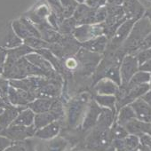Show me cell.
Instances as JSON below:
<instances>
[{
    "label": "cell",
    "instance_id": "cell-1",
    "mask_svg": "<svg viewBox=\"0 0 151 151\" xmlns=\"http://www.w3.org/2000/svg\"><path fill=\"white\" fill-rule=\"evenodd\" d=\"M93 98V93L91 94V93L87 91H83L69 99L65 104L66 116L62 127L70 129L79 128Z\"/></svg>",
    "mask_w": 151,
    "mask_h": 151
},
{
    "label": "cell",
    "instance_id": "cell-2",
    "mask_svg": "<svg viewBox=\"0 0 151 151\" xmlns=\"http://www.w3.org/2000/svg\"><path fill=\"white\" fill-rule=\"evenodd\" d=\"M45 77L46 74L39 68L29 62L26 57H23L18 60H7L6 63L5 70L2 77L9 80L23 79L29 77Z\"/></svg>",
    "mask_w": 151,
    "mask_h": 151
},
{
    "label": "cell",
    "instance_id": "cell-3",
    "mask_svg": "<svg viewBox=\"0 0 151 151\" xmlns=\"http://www.w3.org/2000/svg\"><path fill=\"white\" fill-rule=\"evenodd\" d=\"M150 31L151 22L149 19L144 15L134 23L128 37L124 42L121 48L126 54H136L140 45Z\"/></svg>",
    "mask_w": 151,
    "mask_h": 151
},
{
    "label": "cell",
    "instance_id": "cell-4",
    "mask_svg": "<svg viewBox=\"0 0 151 151\" xmlns=\"http://www.w3.org/2000/svg\"><path fill=\"white\" fill-rule=\"evenodd\" d=\"M113 140L111 128L104 129L94 126L86 135L83 146L84 148L90 151H107L111 147Z\"/></svg>",
    "mask_w": 151,
    "mask_h": 151
},
{
    "label": "cell",
    "instance_id": "cell-5",
    "mask_svg": "<svg viewBox=\"0 0 151 151\" xmlns=\"http://www.w3.org/2000/svg\"><path fill=\"white\" fill-rule=\"evenodd\" d=\"M73 18L78 25L82 24H101L103 23L107 18L106 6L98 9H93L86 4H79L76 9Z\"/></svg>",
    "mask_w": 151,
    "mask_h": 151
},
{
    "label": "cell",
    "instance_id": "cell-6",
    "mask_svg": "<svg viewBox=\"0 0 151 151\" xmlns=\"http://www.w3.org/2000/svg\"><path fill=\"white\" fill-rule=\"evenodd\" d=\"M76 57L78 60L80 68L78 72L74 75H78L83 78H87L89 77L92 78L97 66L103 57V54L93 52L81 47L76 54Z\"/></svg>",
    "mask_w": 151,
    "mask_h": 151
},
{
    "label": "cell",
    "instance_id": "cell-7",
    "mask_svg": "<svg viewBox=\"0 0 151 151\" xmlns=\"http://www.w3.org/2000/svg\"><path fill=\"white\" fill-rule=\"evenodd\" d=\"M106 8H107V18L102 24L104 28V35L109 40L112 38L118 27L125 20H127V18L124 14L122 6H110L107 4Z\"/></svg>",
    "mask_w": 151,
    "mask_h": 151
},
{
    "label": "cell",
    "instance_id": "cell-8",
    "mask_svg": "<svg viewBox=\"0 0 151 151\" xmlns=\"http://www.w3.org/2000/svg\"><path fill=\"white\" fill-rule=\"evenodd\" d=\"M22 44L23 40L14 32L12 22H5L0 23V48L9 50L18 47Z\"/></svg>",
    "mask_w": 151,
    "mask_h": 151
},
{
    "label": "cell",
    "instance_id": "cell-9",
    "mask_svg": "<svg viewBox=\"0 0 151 151\" xmlns=\"http://www.w3.org/2000/svg\"><path fill=\"white\" fill-rule=\"evenodd\" d=\"M73 37L80 44L92 40L97 37L104 35L103 24H82L77 26L73 32Z\"/></svg>",
    "mask_w": 151,
    "mask_h": 151
},
{
    "label": "cell",
    "instance_id": "cell-10",
    "mask_svg": "<svg viewBox=\"0 0 151 151\" xmlns=\"http://www.w3.org/2000/svg\"><path fill=\"white\" fill-rule=\"evenodd\" d=\"M12 26L16 35L22 40L29 37H41V34L36 25L24 15L13 21Z\"/></svg>",
    "mask_w": 151,
    "mask_h": 151
},
{
    "label": "cell",
    "instance_id": "cell-11",
    "mask_svg": "<svg viewBox=\"0 0 151 151\" xmlns=\"http://www.w3.org/2000/svg\"><path fill=\"white\" fill-rule=\"evenodd\" d=\"M37 128L34 124L30 126L11 124L0 132V135L6 137L12 141H21L34 137Z\"/></svg>",
    "mask_w": 151,
    "mask_h": 151
},
{
    "label": "cell",
    "instance_id": "cell-12",
    "mask_svg": "<svg viewBox=\"0 0 151 151\" xmlns=\"http://www.w3.org/2000/svg\"><path fill=\"white\" fill-rule=\"evenodd\" d=\"M136 22L137 21L133 20V19L125 20L118 27V29H116V31L114 34V36L112 37V38L109 40V44H108L106 51L111 52V51H116V50L119 49L123 45V44L126 40V38L128 37V36Z\"/></svg>",
    "mask_w": 151,
    "mask_h": 151
},
{
    "label": "cell",
    "instance_id": "cell-13",
    "mask_svg": "<svg viewBox=\"0 0 151 151\" xmlns=\"http://www.w3.org/2000/svg\"><path fill=\"white\" fill-rule=\"evenodd\" d=\"M121 85H127L132 78L139 70V63L135 54H126L120 64Z\"/></svg>",
    "mask_w": 151,
    "mask_h": 151
},
{
    "label": "cell",
    "instance_id": "cell-14",
    "mask_svg": "<svg viewBox=\"0 0 151 151\" xmlns=\"http://www.w3.org/2000/svg\"><path fill=\"white\" fill-rule=\"evenodd\" d=\"M51 12H52V9L45 0V1H42L37 4L32 9L28 11L24 14V16L29 19L37 28L39 26L48 23L47 18L50 15Z\"/></svg>",
    "mask_w": 151,
    "mask_h": 151
},
{
    "label": "cell",
    "instance_id": "cell-15",
    "mask_svg": "<svg viewBox=\"0 0 151 151\" xmlns=\"http://www.w3.org/2000/svg\"><path fill=\"white\" fill-rule=\"evenodd\" d=\"M101 109H102V108L93 98L89 103L87 110L85 114V116H84L81 125L79 127L83 132L87 134V132H90L96 125L99 116L101 115Z\"/></svg>",
    "mask_w": 151,
    "mask_h": 151
},
{
    "label": "cell",
    "instance_id": "cell-16",
    "mask_svg": "<svg viewBox=\"0 0 151 151\" xmlns=\"http://www.w3.org/2000/svg\"><path fill=\"white\" fill-rule=\"evenodd\" d=\"M25 57L29 62H31L32 64H34L35 66L39 68L41 70H43L46 74L48 78H53V79L63 78L62 76L60 75L54 69L52 65L45 58H44L42 55H40L39 53L34 52H31V53L26 55Z\"/></svg>",
    "mask_w": 151,
    "mask_h": 151
},
{
    "label": "cell",
    "instance_id": "cell-17",
    "mask_svg": "<svg viewBox=\"0 0 151 151\" xmlns=\"http://www.w3.org/2000/svg\"><path fill=\"white\" fill-rule=\"evenodd\" d=\"M70 147L69 142L61 135L51 139H40L37 142V151H66Z\"/></svg>",
    "mask_w": 151,
    "mask_h": 151
},
{
    "label": "cell",
    "instance_id": "cell-18",
    "mask_svg": "<svg viewBox=\"0 0 151 151\" xmlns=\"http://www.w3.org/2000/svg\"><path fill=\"white\" fill-rule=\"evenodd\" d=\"M9 102L14 106L27 107L31 101L36 99V96L27 91L10 86L8 93Z\"/></svg>",
    "mask_w": 151,
    "mask_h": 151
},
{
    "label": "cell",
    "instance_id": "cell-19",
    "mask_svg": "<svg viewBox=\"0 0 151 151\" xmlns=\"http://www.w3.org/2000/svg\"><path fill=\"white\" fill-rule=\"evenodd\" d=\"M122 7L127 19H133L136 21L143 17L147 11L140 0H124Z\"/></svg>",
    "mask_w": 151,
    "mask_h": 151
},
{
    "label": "cell",
    "instance_id": "cell-20",
    "mask_svg": "<svg viewBox=\"0 0 151 151\" xmlns=\"http://www.w3.org/2000/svg\"><path fill=\"white\" fill-rule=\"evenodd\" d=\"M64 124L63 121H54L40 129H37L35 133V138L38 139H51L58 135H60L62 126Z\"/></svg>",
    "mask_w": 151,
    "mask_h": 151
},
{
    "label": "cell",
    "instance_id": "cell-21",
    "mask_svg": "<svg viewBox=\"0 0 151 151\" xmlns=\"http://www.w3.org/2000/svg\"><path fill=\"white\" fill-rule=\"evenodd\" d=\"M118 86L114 81L109 78H101L97 81L92 86L93 94H99V95H116L118 88Z\"/></svg>",
    "mask_w": 151,
    "mask_h": 151
},
{
    "label": "cell",
    "instance_id": "cell-22",
    "mask_svg": "<svg viewBox=\"0 0 151 151\" xmlns=\"http://www.w3.org/2000/svg\"><path fill=\"white\" fill-rule=\"evenodd\" d=\"M25 108L26 107H18L14 105L6 107L3 111L0 113V126H1L2 130L10 126L18 116L19 113Z\"/></svg>",
    "mask_w": 151,
    "mask_h": 151
},
{
    "label": "cell",
    "instance_id": "cell-23",
    "mask_svg": "<svg viewBox=\"0 0 151 151\" xmlns=\"http://www.w3.org/2000/svg\"><path fill=\"white\" fill-rule=\"evenodd\" d=\"M130 105L133 109L137 119L146 123H151V106L142 98L136 100Z\"/></svg>",
    "mask_w": 151,
    "mask_h": 151
},
{
    "label": "cell",
    "instance_id": "cell-24",
    "mask_svg": "<svg viewBox=\"0 0 151 151\" xmlns=\"http://www.w3.org/2000/svg\"><path fill=\"white\" fill-rule=\"evenodd\" d=\"M108 44H109V38L105 35H102L81 44V47L93 52L103 54L107 49Z\"/></svg>",
    "mask_w": 151,
    "mask_h": 151
},
{
    "label": "cell",
    "instance_id": "cell-25",
    "mask_svg": "<svg viewBox=\"0 0 151 151\" xmlns=\"http://www.w3.org/2000/svg\"><path fill=\"white\" fill-rule=\"evenodd\" d=\"M56 99L57 98H37L27 107L29 108L35 114L47 112L52 109Z\"/></svg>",
    "mask_w": 151,
    "mask_h": 151
},
{
    "label": "cell",
    "instance_id": "cell-26",
    "mask_svg": "<svg viewBox=\"0 0 151 151\" xmlns=\"http://www.w3.org/2000/svg\"><path fill=\"white\" fill-rule=\"evenodd\" d=\"M150 123H146L143 121H140L137 118L132 119V121L128 122L124 127L129 132V134L136 135L138 137H140L143 134H146L148 131Z\"/></svg>",
    "mask_w": 151,
    "mask_h": 151
},
{
    "label": "cell",
    "instance_id": "cell-27",
    "mask_svg": "<svg viewBox=\"0 0 151 151\" xmlns=\"http://www.w3.org/2000/svg\"><path fill=\"white\" fill-rule=\"evenodd\" d=\"M36 114L28 107L23 109L14 121L12 124L15 125H22V126H30L34 124Z\"/></svg>",
    "mask_w": 151,
    "mask_h": 151
},
{
    "label": "cell",
    "instance_id": "cell-28",
    "mask_svg": "<svg viewBox=\"0 0 151 151\" xmlns=\"http://www.w3.org/2000/svg\"><path fill=\"white\" fill-rule=\"evenodd\" d=\"M134 118H136V115H135L133 109L132 108L131 105H126V106H124L123 108H121L116 112V122L118 124L124 126L128 122L132 121Z\"/></svg>",
    "mask_w": 151,
    "mask_h": 151
},
{
    "label": "cell",
    "instance_id": "cell-29",
    "mask_svg": "<svg viewBox=\"0 0 151 151\" xmlns=\"http://www.w3.org/2000/svg\"><path fill=\"white\" fill-rule=\"evenodd\" d=\"M34 52L35 51L32 48L26 45L25 44H22L18 47L7 50V59L6 60H12V61L18 60L25 57L26 55H28L31 52Z\"/></svg>",
    "mask_w": 151,
    "mask_h": 151
},
{
    "label": "cell",
    "instance_id": "cell-30",
    "mask_svg": "<svg viewBox=\"0 0 151 151\" xmlns=\"http://www.w3.org/2000/svg\"><path fill=\"white\" fill-rule=\"evenodd\" d=\"M93 100L101 107L116 111V98L115 95L93 94Z\"/></svg>",
    "mask_w": 151,
    "mask_h": 151
},
{
    "label": "cell",
    "instance_id": "cell-31",
    "mask_svg": "<svg viewBox=\"0 0 151 151\" xmlns=\"http://www.w3.org/2000/svg\"><path fill=\"white\" fill-rule=\"evenodd\" d=\"M150 78H151V73L139 69L137 73L134 74V76L132 78V79L127 85L130 86H138V85L149 84Z\"/></svg>",
    "mask_w": 151,
    "mask_h": 151
},
{
    "label": "cell",
    "instance_id": "cell-32",
    "mask_svg": "<svg viewBox=\"0 0 151 151\" xmlns=\"http://www.w3.org/2000/svg\"><path fill=\"white\" fill-rule=\"evenodd\" d=\"M23 44L32 48L34 51L41 50V49H49L50 45L41 37H29L23 40Z\"/></svg>",
    "mask_w": 151,
    "mask_h": 151
},
{
    "label": "cell",
    "instance_id": "cell-33",
    "mask_svg": "<svg viewBox=\"0 0 151 151\" xmlns=\"http://www.w3.org/2000/svg\"><path fill=\"white\" fill-rule=\"evenodd\" d=\"M78 23L76 22V20L72 17H69V18H65L60 25V28H59V32L63 34V35H69V34H72L73 30L77 28Z\"/></svg>",
    "mask_w": 151,
    "mask_h": 151
},
{
    "label": "cell",
    "instance_id": "cell-34",
    "mask_svg": "<svg viewBox=\"0 0 151 151\" xmlns=\"http://www.w3.org/2000/svg\"><path fill=\"white\" fill-rule=\"evenodd\" d=\"M61 6L63 8V17L69 18L72 17L78 6L79 5L76 0H60Z\"/></svg>",
    "mask_w": 151,
    "mask_h": 151
},
{
    "label": "cell",
    "instance_id": "cell-35",
    "mask_svg": "<svg viewBox=\"0 0 151 151\" xmlns=\"http://www.w3.org/2000/svg\"><path fill=\"white\" fill-rule=\"evenodd\" d=\"M32 139H27L21 141H13L4 151H28Z\"/></svg>",
    "mask_w": 151,
    "mask_h": 151
},
{
    "label": "cell",
    "instance_id": "cell-36",
    "mask_svg": "<svg viewBox=\"0 0 151 151\" xmlns=\"http://www.w3.org/2000/svg\"><path fill=\"white\" fill-rule=\"evenodd\" d=\"M111 133L113 136V139H122L129 135V132H127L125 127L118 124L116 122H115L111 127Z\"/></svg>",
    "mask_w": 151,
    "mask_h": 151
},
{
    "label": "cell",
    "instance_id": "cell-37",
    "mask_svg": "<svg viewBox=\"0 0 151 151\" xmlns=\"http://www.w3.org/2000/svg\"><path fill=\"white\" fill-rule=\"evenodd\" d=\"M10 80L6 79L3 77H0V97L4 99L7 103L11 104L9 102L8 99V93H9V88H10Z\"/></svg>",
    "mask_w": 151,
    "mask_h": 151
},
{
    "label": "cell",
    "instance_id": "cell-38",
    "mask_svg": "<svg viewBox=\"0 0 151 151\" xmlns=\"http://www.w3.org/2000/svg\"><path fill=\"white\" fill-rule=\"evenodd\" d=\"M135 55H136L138 61L139 63V66H140L141 64L145 63L146 61L151 60V47L142 50V51H139Z\"/></svg>",
    "mask_w": 151,
    "mask_h": 151
},
{
    "label": "cell",
    "instance_id": "cell-39",
    "mask_svg": "<svg viewBox=\"0 0 151 151\" xmlns=\"http://www.w3.org/2000/svg\"><path fill=\"white\" fill-rule=\"evenodd\" d=\"M7 59V50L0 48V77H2Z\"/></svg>",
    "mask_w": 151,
    "mask_h": 151
},
{
    "label": "cell",
    "instance_id": "cell-40",
    "mask_svg": "<svg viewBox=\"0 0 151 151\" xmlns=\"http://www.w3.org/2000/svg\"><path fill=\"white\" fill-rule=\"evenodd\" d=\"M85 4L91 8L98 9L107 5V0H86Z\"/></svg>",
    "mask_w": 151,
    "mask_h": 151
},
{
    "label": "cell",
    "instance_id": "cell-41",
    "mask_svg": "<svg viewBox=\"0 0 151 151\" xmlns=\"http://www.w3.org/2000/svg\"><path fill=\"white\" fill-rule=\"evenodd\" d=\"M151 47V31L148 33V35L146 37V38L144 39V41L142 42V44L140 45L139 48V51H142V50H145V49H147V48H150Z\"/></svg>",
    "mask_w": 151,
    "mask_h": 151
},
{
    "label": "cell",
    "instance_id": "cell-42",
    "mask_svg": "<svg viewBox=\"0 0 151 151\" xmlns=\"http://www.w3.org/2000/svg\"><path fill=\"white\" fill-rule=\"evenodd\" d=\"M12 142L13 141L7 139L6 137L0 135V151H4L8 146L11 145Z\"/></svg>",
    "mask_w": 151,
    "mask_h": 151
},
{
    "label": "cell",
    "instance_id": "cell-43",
    "mask_svg": "<svg viewBox=\"0 0 151 151\" xmlns=\"http://www.w3.org/2000/svg\"><path fill=\"white\" fill-rule=\"evenodd\" d=\"M139 139H140V143L147 146L148 148L151 149V135L149 134H143L139 137Z\"/></svg>",
    "mask_w": 151,
    "mask_h": 151
},
{
    "label": "cell",
    "instance_id": "cell-44",
    "mask_svg": "<svg viewBox=\"0 0 151 151\" xmlns=\"http://www.w3.org/2000/svg\"><path fill=\"white\" fill-rule=\"evenodd\" d=\"M139 69L140 70H144V71H147L149 73H151V60L146 61L145 63L141 64L139 66Z\"/></svg>",
    "mask_w": 151,
    "mask_h": 151
},
{
    "label": "cell",
    "instance_id": "cell-45",
    "mask_svg": "<svg viewBox=\"0 0 151 151\" xmlns=\"http://www.w3.org/2000/svg\"><path fill=\"white\" fill-rule=\"evenodd\" d=\"M124 0H107V4L110 6H122Z\"/></svg>",
    "mask_w": 151,
    "mask_h": 151
},
{
    "label": "cell",
    "instance_id": "cell-46",
    "mask_svg": "<svg viewBox=\"0 0 151 151\" xmlns=\"http://www.w3.org/2000/svg\"><path fill=\"white\" fill-rule=\"evenodd\" d=\"M147 104H149L151 106V91L149 90L146 94H144L142 97H141Z\"/></svg>",
    "mask_w": 151,
    "mask_h": 151
},
{
    "label": "cell",
    "instance_id": "cell-47",
    "mask_svg": "<svg viewBox=\"0 0 151 151\" xmlns=\"http://www.w3.org/2000/svg\"><path fill=\"white\" fill-rule=\"evenodd\" d=\"M81 148H84L83 144H79L77 146H74V147H69L66 151H80Z\"/></svg>",
    "mask_w": 151,
    "mask_h": 151
},
{
    "label": "cell",
    "instance_id": "cell-48",
    "mask_svg": "<svg viewBox=\"0 0 151 151\" xmlns=\"http://www.w3.org/2000/svg\"><path fill=\"white\" fill-rule=\"evenodd\" d=\"M9 105H12V104L7 103L4 99H2L1 97H0V108H1V109H5L6 107H7Z\"/></svg>",
    "mask_w": 151,
    "mask_h": 151
},
{
    "label": "cell",
    "instance_id": "cell-49",
    "mask_svg": "<svg viewBox=\"0 0 151 151\" xmlns=\"http://www.w3.org/2000/svg\"><path fill=\"white\" fill-rule=\"evenodd\" d=\"M137 151H151V149L148 148L147 146H145V145H143V144L140 143V145H139V147H138Z\"/></svg>",
    "mask_w": 151,
    "mask_h": 151
},
{
    "label": "cell",
    "instance_id": "cell-50",
    "mask_svg": "<svg viewBox=\"0 0 151 151\" xmlns=\"http://www.w3.org/2000/svg\"><path fill=\"white\" fill-rule=\"evenodd\" d=\"M145 15H146V16H147V17L149 19V21H150V22H151V8H148V9H147Z\"/></svg>",
    "mask_w": 151,
    "mask_h": 151
},
{
    "label": "cell",
    "instance_id": "cell-51",
    "mask_svg": "<svg viewBox=\"0 0 151 151\" xmlns=\"http://www.w3.org/2000/svg\"><path fill=\"white\" fill-rule=\"evenodd\" d=\"M76 1H77L78 4H85L86 0H76Z\"/></svg>",
    "mask_w": 151,
    "mask_h": 151
},
{
    "label": "cell",
    "instance_id": "cell-52",
    "mask_svg": "<svg viewBox=\"0 0 151 151\" xmlns=\"http://www.w3.org/2000/svg\"><path fill=\"white\" fill-rule=\"evenodd\" d=\"M147 134H149V135H151V123H150V124H149V127H148V131H147Z\"/></svg>",
    "mask_w": 151,
    "mask_h": 151
},
{
    "label": "cell",
    "instance_id": "cell-53",
    "mask_svg": "<svg viewBox=\"0 0 151 151\" xmlns=\"http://www.w3.org/2000/svg\"><path fill=\"white\" fill-rule=\"evenodd\" d=\"M107 151H116V150H115V149L113 148V147L111 146V147H109V149H108Z\"/></svg>",
    "mask_w": 151,
    "mask_h": 151
},
{
    "label": "cell",
    "instance_id": "cell-54",
    "mask_svg": "<svg viewBox=\"0 0 151 151\" xmlns=\"http://www.w3.org/2000/svg\"><path fill=\"white\" fill-rule=\"evenodd\" d=\"M149 87H150V91H151V78H150V81H149Z\"/></svg>",
    "mask_w": 151,
    "mask_h": 151
},
{
    "label": "cell",
    "instance_id": "cell-55",
    "mask_svg": "<svg viewBox=\"0 0 151 151\" xmlns=\"http://www.w3.org/2000/svg\"><path fill=\"white\" fill-rule=\"evenodd\" d=\"M3 109H1V108H0V113H1V112L3 111Z\"/></svg>",
    "mask_w": 151,
    "mask_h": 151
},
{
    "label": "cell",
    "instance_id": "cell-56",
    "mask_svg": "<svg viewBox=\"0 0 151 151\" xmlns=\"http://www.w3.org/2000/svg\"><path fill=\"white\" fill-rule=\"evenodd\" d=\"M2 131V128H1V126H0V132H1Z\"/></svg>",
    "mask_w": 151,
    "mask_h": 151
}]
</instances>
